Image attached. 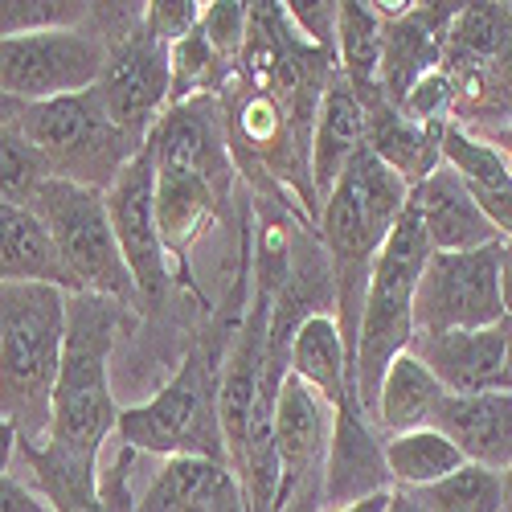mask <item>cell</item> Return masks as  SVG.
I'll list each match as a JSON object with an SVG mask.
<instances>
[{
	"label": "cell",
	"mask_w": 512,
	"mask_h": 512,
	"mask_svg": "<svg viewBox=\"0 0 512 512\" xmlns=\"http://www.w3.org/2000/svg\"><path fill=\"white\" fill-rule=\"evenodd\" d=\"M422 512H500V472L463 463L447 480L414 492Z\"/></svg>",
	"instance_id": "4dcf8cb0"
},
{
	"label": "cell",
	"mask_w": 512,
	"mask_h": 512,
	"mask_svg": "<svg viewBox=\"0 0 512 512\" xmlns=\"http://www.w3.org/2000/svg\"><path fill=\"white\" fill-rule=\"evenodd\" d=\"M0 512H54V508L33 484L17 480L13 472H0Z\"/></svg>",
	"instance_id": "e575fe53"
},
{
	"label": "cell",
	"mask_w": 512,
	"mask_h": 512,
	"mask_svg": "<svg viewBox=\"0 0 512 512\" xmlns=\"http://www.w3.org/2000/svg\"><path fill=\"white\" fill-rule=\"evenodd\" d=\"M148 152L156 168H181V173L205 177L230 201V185L238 173V160L230 148L226 103L218 95H197L177 107H168L148 136Z\"/></svg>",
	"instance_id": "7c38bea8"
},
{
	"label": "cell",
	"mask_w": 512,
	"mask_h": 512,
	"mask_svg": "<svg viewBox=\"0 0 512 512\" xmlns=\"http://www.w3.org/2000/svg\"><path fill=\"white\" fill-rule=\"evenodd\" d=\"M17 127L37 144V152L46 156L54 181L87 185L99 193H107L119 181L123 168L144 152L111 123V115L95 91L33 103L21 111Z\"/></svg>",
	"instance_id": "52a82bcc"
},
{
	"label": "cell",
	"mask_w": 512,
	"mask_h": 512,
	"mask_svg": "<svg viewBox=\"0 0 512 512\" xmlns=\"http://www.w3.org/2000/svg\"><path fill=\"white\" fill-rule=\"evenodd\" d=\"M287 373H295L336 410L361 406L353 357L345 349V336H340V324L332 312H316L295 328L291 349H287Z\"/></svg>",
	"instance_id": "603a6c76"
},
{
	"label": "cell",
	"mask_w": 512,
	"mask_h": 512,
	"mask_svg": "<svg viewBox=\"0 0 512 512\" xmlns=\"http://www.w3.org/2000/svg\"><path fill=\"white\" fill-rule=\"evenodd\" d=\"M381 9V91L390 103H406L418 82L439 74L443 41L459 5H377Z\"/></svg>",
	"instance_id": "4fadbf2b"
},
{
	"label": "cell",
	"mask_w": 512,
	"mask_h": 512,
	"mask_svg": "<svg viewBox=\"0 0 512 512\" xmlns=\"http://www.w3.org/2000/svg\"><path fill=\"white\" fill-rule=\"evenodd\" d=\"M439 431L459 447V455L488 472H508L512 467V394H472V398H451L439 410Z\"/></svg>",
	"instance_id": "44dd1931"
},
{
	"label": "cell",
	"mask_w": 512,
	"mask_h": 512,
	"mask_svg": "<svg viewBox=\"0 0 512 512\" xmlns=\"http://www.w3.org/2000/svg\"><path fill=\"white\" fill-rule=\"evenodd\" d=\"M201 37L209 41V50L222 62L238 66L246 37H250V5H238V0H213V5L201 9Z\"/></svg>",
	"instance_id": "d6a6232c"
},
{
	"label": "cell",
	"mask_w": 512,
	"mask_h": 512,
	"mask_svg": "<svg viewBox=\"0 0 512 512\" xmlns=\"http://www.w3.org/2000/svg\"><path fill=\"white\" fill-rule=\"evenodd\" d=\"M484 140H488V144H496V148H500V156L512 164V123H508V127H500V132H492V136H484Z\"/></svg>",
	"instance_id": "b9f144b4"
},
{
	"label": "cell",
	"mask_w": 512,
	"mask_h": 512,
	"mask_svg": "<svg viewBox=\"0 0 512 512\" xmlns=\"http://www.w3.org/2000/svg\"><path fill=\"white\" fill-rule=\"evenodd\" d=\"M127 320H132V308H123L115 300L70 295L50 447L99 463V451L115 435V422H119V406L111 394V353Z\"/></svg>",
	"instance_id": "3957f363"
},
{
	"label": "cell",
	"mask_w": 512,
	"mask_h": 512,
	"mask_svg": "<svg viewBox=\"0 0 512 512\" xmlns=\"http://www.w3.org/2000/svg\"><path fill=\"white\" fill-rule=\"evenodd\" d=\"M279 512H324V480H312L295 492Z\"/></svg>",
	"instance_id": "d590c367"
},
{
	"label": "cell",
	"mask_w": 512,
	"mask_h": 512,
	"mask_svg": "<svg viewBox=\"0 0 512 512\" xmlns=\"http://www.w3.org/2000/svg\"><path fill=\"white\" fill-rule=\"evenodd\" d=\"M17 459L29 467V484L50 500L54 512H107L99 496V463L66 455L58 447H17Z\"/></svg>",
	"instance_id": "4316f807"
},
{
	"label": "cell",
	"mask_w": 512,
	"mask_h": 512,
	"mask_svg": "<svg viewBox=\"0 0 512 512\" xmlns=\"http://www.w3.org/2000/svg\"><path fill=\"white\" fill-rule=\"evenodd\" d=\"M21 111H25V107H21L17 99H9L5 91H0V127H9V123H17V119H21Z\"/></svg>",
	"instance_id": "ab89813d"
},
{
	"label": "cell",
	"mask_w": 512,
	"mask_h": 512,
	"mask_svg": "<svg viewBox=\"0 0 512 512\" xmlns=\"http://www.w3.org/2000/svg\"><path fill=\"white\" fill-rule=\"evenodd\" d=\"M439 148H443V164L451 173H459V181L476 197L496 234L512 242V164L500 156V148L459 123H443Z\"/></svg>",
	"instance_id": "7402d4cb"
},
{
	"label": "cell",
	"mask_w": 512,
	"mask_h": 512,
	"mask_svg": "<svg viewBox=\"0 0 512 512\" xmlns=\"http://www.w3.org/2000/svg\"><path fill=\"white\" fill-rule=\"evenodd\" d=\"M500 246L459 250V254L431 250L414 295V336L476 332L504 324Z\"/></svg>",
	"instance_id": "9c48e42d"
},
{
	"label": "cell",
	"mask_w": 512,
	"mask_h": 512,
	"mask_svg": "<svg viewBox=\"0 0 512 512\" xmlns=\"http://www.w3.org/2000/svg\"><path fill=\"white\" fill-rule=\"evenodd\" d=\"M381 492H394L386 467V439L361 406L336 410V431L324 459V512L361 504Z\"/></svg>",
	"instance_id": "9a60e30c"
},
{
	"label": "cell",
	"mask_w": 512,
	"mask_h": 512,
	"mask_svg": "<svg viewBox=\"0 0 512 512\" xmlns=\"http://www.w3.org/2000/svg\"><path fill=\"white\" fill-rule=\"evenodd\" d=\"M46 181H54V173L37 144L17 123L0 127V205H33Z\"/></svg>",
	"instance_id": "f546056e"
},
{
	"label": "cell",
	"mask_w": 512,
	"mask_h": 512,
	"mask_svg": "<svg viewBox=\"0 0 512 512\" xmlns=\"http://www.w3.org/2000/svg\"><path fill=\"white\" fill-rule=\"evenodd\" d=\"M13 283H46L74 295L58 246L29 205H0V287Z\"/></svg>",
	"instance_id": "cb8c5ba5"
},
{
	"label": "cell",
	"mask_w": 512,
	"mask_h": 512,
	"mask_svg": "<svg viewBox=\"0 0 512 512\" xmlns=\"http://www.w3.org/2000/svg\"><path fill=\"white\" fill-rule=\"evenodd\" d=\"M226 197L197 173L181 168H156V226L168 259H185L189 246L218 222Z\"/></svg>",
	"instance_id": "d4e9b609"
},
{
	"label": "cell",
	"mask_w": 512,
	"mask_h": 512,
	"mask_svg": "<svg viewBox=\"0 0 512 512\" xmlns=\"http://www.w3.org/2000/svg\"><path fill=\"white\" fill-rule=\"evenodd\" d=\"M410 353L439 377V386L451 398L504 390V324L476 332L414 336Z\"/></svg>",
	"instance_id": "2e32d148"
},
{
	"label": "cell",
	"mask_w": 512,
	"mask_h": 512,
	"mask_svg": "<svg viewBox=\"0 0 512 512\" xmlns=\"http://www.w3.org/2000/svg\"><path fill=\"white\" fill-rule=\"evenodd\" d=\"M386 512H422V504L414 500V492H402V488H394V492H390V504H386Z\"/></svg>",
	"instance_id": "74e56055"
},
{
	"label": "cell",
	"mask_w": 512,
	"mask_h": 512,
	"mask_svg": "<svg viewBox=\"0 0 512 512\" xmlns=\"http://www.w3.org/2000/svg\"><path fill=\"white\" fill-rule=\"evenodd\" d=\"M410 189L381 164L369 148L345 168L328 201L320 205V246L328 254L332 291H336V324L357 373V328L365 308V287L381 246L390 242Z\"/></svg>",
	"instance_id": "6da1fadb"
},
{
	"label": "cell",
	"mask_w": 512,
	"mask_h": 512,
	"mask_svg": "<svg viewBox=\"0 0 512 512\" xmlns=\"http://www.w3.org/2000/svg\"><path fill=\"white\" fill-rule=\"evenodd\" d=\"M136 512H246V492L230 463L218 459H164L136 500Z\"/></svg>",
	"instance_id": "ffe728a7"
},
{
	"label": "cell",
	"mask_w": 512,
	"mask_h": 512,
	"mask_svg": "<svg viewBox=\"0 0 512 512\" xmlns=\"http://www.w3.org/2000/svg\"><path fill=\"white\" fill-rule=\"evenodd\" d=\"M361 152H365V107L357 91L345 82V74L336 70L332 82L324 87L316 127H312V152H308V177H312L316 205L328 201L336 181L345 177V168Z\"/></svg>",
	"instance_id": "d6986e66"
},
{
	"label": "cell",
	"mask_w": 512,
	"mask_h": 512,
	"mask_svg": "<svg viewBox=\"0 0 512 512\" xmlns=\"http://www.w3.org/2000/svg\"><path fill=\"white\" fill-rule=\"evenodd\" d=\"M99 5H54V0H0V37H17L33 29H58L91 21Z\"/></svg>",
	"instance_id": "1f68e13d"
},
{
	"label": "cell",
	"mask_w": 512,
	"mask_h": 512,
	"mask_svg": "<svg viewBox=\"0 0 512 512\" xmlns=\"http://www.w3.org/2000/svg\"><path fill=\"white\" fill-rule=\"evenodd\" d=\"M467 459L459 455V447L439 431V426H422V431H406V435H390L386 439V467L390 480L402 492H422L439 480H447L451 472H459Z\"/></svg>",
	"instance_id": "83f0119b"
},
{
	"label": "cell",
	"mask_w": 512,
	"mask_h": 512,
	"mask_svg": "<svg viewBox=\"0 0 512 512\" xmlns=\"http://www.w3.org/2000/svg\"><path fill=\"white\" fill-rule=\"evenodd\" d=\"M365 107V148L390 168V173L414 189L443 164V148H439V132L443 123L426 127L414 123L398 103L386 99V91H373V95H357Z\"/></svg>",
	"instance_id": "ac0fdd59"
},
{
	"label": "cell",
	"mask_w": 512,
	"mask_h": 512,
	"mask_svg": "<svg viewBox=\"0 0 512 512\" xmlns=\"http://www.w3.org/2000/svg\"><path fill=\"white\" fill-rule=\"evenodd\" d=\"M70 295L46 283L0 287V426L17 447H46L66 349Z\"/></svg>",
	"instance_id": "7a4b0ae2"
},
{
	"label": "cell",
	"mask_w": 512,
	"mask_h": 512,
	"mask_svg": "<svg viewBox=\"0 0 512 512\" xmlns=\"http://www.w3.org/2000/svg\"><path fill=\"white\" fill-rule=\"evenodd\" d=\"M107 66V37L87 25L0 37V91L21 107L95 91Z\"/></svg>",
	"instance_id": "ba28073f"
},
{
	"label": "cell",
	"mask_w": 512,
	"mask_h": 512,
	"mask_svg": "<svg viewBox=\"0 0 512 512\" xmlns=\"http://www.w3.org/2000/svg\"><path fill=\"white\" fill-rule=\"evenodd\" d=\"M201 9L205 5H197V0H152V5H144L140 21H144V29L160 41V46L173 50L177 41H185L189 33H197Z\"/></svg>",
	"instance_id": "836d02e7"
},
{
	"label": "cell",
	"mask_w": 512,
	"mask_h": 512,
	"mask_svg": "<svg viewBox=\"0 0 512 512\" xmlns=\"http://www.w3.org/2000/svg\"><path fill=\"white\" fill-rule=\"evenodd\" d=\"M406 205L414 209V218L426 230V242H431V250H439V254L484 250V246L504 242L496 234V226L484 218L476 197L459 181V173H451L447 164H439L422 185H414Z\"/></svg>",
	"instance_id": "e0dca14e"
},
{
	"label": "cell",
	"mask_w": 512,
	"mask_h": 512,
	"mask_svg": "<svg viewBox=\"0 0 512 512\" xmlns=\"http://www.w3.org/2000/svg\"><path fill=\"white\" fill-rule=\"evenodd\" d=\"M500 295H504V320H512V242L500 246Z\"/></svg>",
	"instance_id": "8d00e7d4"
},
{
	"label": "cell",
	"mask_w": 512,
	"mask_h": 512,
	"mask_svg": "<svg viewBox=\"0 0 512 512\" xmlns=\"http://www.w3.org/2000/svg\"><path fill=\"white\" fill-rule=\"evenodd\" d=\"M336 66L357 95H373L381 82V9L365 0L340 5L336 17Z\"/></svg>",
	"instance_id": "f1b7e54d"
},
{
	"label": "cell",
	"mask_w": 512,
	"mask_h": 512,
	"mask_svg": "<svg viewBox=\"0 0 512 512\" xmlns=\"http://www.w3.org/2000/svg\"><path fill=\"white\" fill-rule=\"evenodd\" d=\"M443 402H447V390L439 386V377L426 369L414 353H402L390 365L386 381H381V394H377V406H373L369 422L381 431V439L422 431V426L439 422Z\"/></svg>",
	"instance_id": "484cf974"
},
{
	"label": "cell",
	"mask_w": 512,
	"mask_h": 512,
	"mask_svg": "<svg viewBox=\"0 0 512 512\" xmlns=\"http://www.w3.org/2000/svg\"><path fill=\"white\" fill-rule=\"evenodd\" d=\"M386 504H390V492L369 496V500H361V504H349V508H336V512H386Z\"/></svg>",
	"instance_id": "f35d334b"
},
{
	"label": "cell",
	"mask_w": 512,
	"mask_h": 512,
	"mask_svg": "<svg viewBox=\"0 0 512 512\" xmlns=\"http://www.w3.org/2000/svg\"><path fill=\"white\" fill-rule=\"evenodd\" d=\"M95 95L119 132L144 148L160 115L168 111L173 70H168V46H160L140 17L127 29H119L115 41H107V66L103 78L95 82Z\"/></svg>",
	"instance_id": "30bf717a"
},
{
	"label": "cell",
	"mask_w": 512,
	"mask_h": 512,
	"mask_svg": "<svg viewBox=\"0 0 512 512\" xmlns=\"http://www.w3.org/2000/svg\"><path fill=\"white\" fill-rule=\"evenodd\" d=\"M119 447L160 459H218L226 463V435L218 418V373L197 353L160 386L152 402L123 406L115 422Z\"/></svg>",
	"instance_id": "8992f818"
},
{
	"label": "cell",
	"mask_w": 512,
	"mask_h": 512,
	"mask_svg": "<svg viewBox=\"0 0 512 512\" xmlns=\"http://www.w3.org/2000/svg\"><path fill=\"white\" fill-rule=\"evenodd\" d=\"M41 226L50 230L58 259L74 283V295H103L123 308H140V287L123 263V250L111 230L107 193L70 185V181H46L29 205Z\"/></svg>",
	"instance_id": "5b68a950"
},
{
	"label": "cell",
	"mask_w": 512,
	"mask_h": 512,
	"mask_svg": "<svg viewBox=\"0 0 512 512\" xmlns=\"http://www.w3.org/2000/svg\"><path fill=\"white\" fill-rule=\"evenodd\" d=\"M336 431V406H328L312 386L287 373L279 406H275V463H279V496L275 512L312 480H324V459Z\"/></svg>",
	"instance_id": "5bb4252c"
},
{
	"label": "cell",
	"mask_w": 512,
	"mask_h": 512,
	"mask_svg": "<svg viewBox=\"0 0 512 512\" xmlns=\"http://www.w3.org/2000/svg\"><path fill=\"white\" fill-rule=\"evenodd\" d=\"M500 512H512V467L500 476Z\"/></svg>",
	"instance_id": "7bdbcfd3"
},
{
	"label": "cell",
	"mask_w": 512,
	"mask_h": 512,
	"mask_svg": "<svg viewBox=\"0 0 512 512\" xmlns=\"http://www.w3.org/2000/svg\"><path fill=\"white\" fill-rule=\"evenodd\" d=\"M426 259H431V242H426V230L414 218V209L406 205L390 242L381 246L369 287H365V308H361V328H357V402L365 414H373L390 365L402 353H410L414 295H418Z\"/></svg>",
	"instance_id": "277c9868"
},
{
	"label": "cell",
	"mask_w": 512,
	"mask_h": 512,
	"mask_svg": "<svg viewBox=\"0 0 512 512\" xmlns=\"http://www.w3.org/2000/svg\"><path fill=\"white\" fill-rule=\"evenodd\" d=\"M504 390L512 394V320H504Z\"/></svg>",
	"instance_id": "60d3db41"
},
{
	"label": "cell",
	"mask_w": 512,
	"mask_h": 512,
	"mask_svg": "<svg viewBox=\"0 0 512 512\" xmlns=\"http://www.w3.org/2000/svg\"><path fill=\"white\" fill-rule=\"evenodd\" d=\"M107 213H111L115 242L123 250V263L140 287V300L160 304L168 283H173V259H168L160 226H156V160L148 144L107 189Z\"/></svg>",
	"instance_id": "8fae6325"
}]
</instances>
